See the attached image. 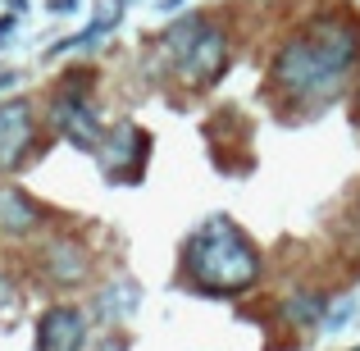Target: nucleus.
<instances>
[{
	"label": "nucleus",
	"instance_id": "39448f33",
	"mask_svg": "<svg viewBox=\"0 0 360 351\" xmlns=\"http://www.w3.org/2000/svg\"><path fill=\"white\" fill-rule=\"evenodd\" d=\"M51 123L73 146H82V151L101 146V119H96V110H91V101L82 96V91H60L55 106H51Z\"/></svg>",
	"mask_w": 360,
	"mask_h": 351
},
{
	"label": "nucleus",
	"instance_id": "f257e3e1",
	"mask_svg": "<svg viewBox=\"0 0 360 351\" xmlns=\"http://www.w3.org/2000/svg\"><path fill=\"white\" fill-rule=\"evenodd\" d=\"M356 55H360V27L342 14H319L278 46L269 82L292 106L319 110L342 91Z\"/></svg>",
	"mask_w": 360,
	"mask_h": 351
},
{
	"label": "nucleus",
	"instance_id": "1a4fd4ad",
	"mask_svg": "<svg viewBox=\"0 0 360 351\" xmlns=\"http://www.w3.org/2000/svg\"><path fill=\"white\" fill-rule=\"evenodd\" d=\"M319 315H324V297H292L288 301V319H297V324H315Z\"/></svg>",
	"mask_w": 360,
	"mask_h": 351
},
{
	"label": "nucleus",
	"instance_id": "6e6552de",
	"mask_svg": "<svg viewBox=\"0 0 360 351\" xmlns=\"http://www.w3.org/2000/svg\"><path fill=\"white\" fill-rule=\"evenodd\" d=\"M41 274L51 283H78V279H87V251H82L73 237H60V242H51L46 246V255H41Z\"/></svg>",
	"mask_w": 360,
	"mask_h": 351
},
{
	"label": "nucleus",
	"instance_id": "20e7f679",
	"mask_svg": "<svg viewBox=\"0 0 360 351\" xmlns=\"http://www.w3.org/2000/svg\"><path fill=\"white\" fill-rule=\"evenodd\" d=\"M32 137H37V119H32V101L27 96H14L0 106V174L18 169L32 151Z\"/></svg>",
	"mask_w": 360,
	"mask_h": 351
},
{
	"label": "nucleus",
	"instance_id": "9d476101",
	"mask_svg": "<svg viewBox=\"0 0 360 351\" xmlns=\"http://www.w3.org/2000/svg\"><path fill=\"white\" fill-rule=\"evenodd\" d=\"M5 301H9V283L0 279V306H5Z\"/></svg>",
	"mask_w": 360,
	"mask_h": 351
},
{
	"label": "nucleus",
	"instance_id": "7ed1b4c3",
	"mask_svg": "<svg viewBox=\"0 0 360 351\" xmlns=\"http://www.w3.org/2000/svg\"><path fill=\"white\" fill-rule=\"evenodd\" d=\"M165 51L187 87H214L229 69V37L210 18H183L165 32Z\"/></svg>",
	"mask_w": 360,
	"mask_h": 351
},
{
	"label": "nucleus",
	"instance_id": "0eeeda50",
	"mask_svg": "<svg viewBox=\"0 0 360 351\" xmlns=\"http://www.w3.org/2000/svg\"><path fill=\"white\" fill-rule=\"evenodd\" d=\"M41 229V205L23 192V187H0V233L27 237Z\"/></svg>",
	"mask_w": 360,
	"mask_h": 351
},
{
	"label": "nucleus",
	"instance_id": "423d86ee",
	"mask_svg": "<svg viewBox=\"0 0 360 351\" xmlns=\"http://www.w3.org/2000/svg\"><path fill=\"white\" fill-rule=\"evenodd\" d=\"M87 347V315L78 306H51L37 319V351H82Z\"/></svg>",
	"mask_w": 360,
	"mask_h": 351
},
{
	"label": "nucleus",
	"instance_id": "f03ea898",
	"mask_svg": "<svg viewBox=\"0 0 360 351\" xmlns=\"http://www.w3.org/2000/svg\"><path fill=\"white\" fill-rule=\"evenodd\" d=\"M183 264L192 288L205 297H242L260 283V251L233 219L201 224L183 246Z\"/></svg>",
	"mask_w": 360,
	"mask_h": 351
},
{
	"label": "nucleus",
	"instance_id": "9b49d317",
	"mask_svg": "<svg viewBox=\"0 0 360 351\" xmlns=\"http://www.w3.org/2000/svg\"><path fill=\"white\" fill-rule=\"evenodd\" d=\"M105 351H123V343H110V347H105Z\"/></svg>",
	"mask_w": 360,
	"mask_h": 351
}]
</instances>
